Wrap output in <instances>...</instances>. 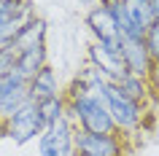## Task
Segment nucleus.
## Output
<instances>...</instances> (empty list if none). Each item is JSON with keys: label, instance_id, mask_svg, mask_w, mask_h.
I'll list each match as a JSON object with an SVG mask.
<instances>
[{"label": "nucleus", "instance_id": "nucleus-1", "mask_svg": "<svg viewBox=\"0 0 159 156\" xmlns=\"http://www.w3.org/2000/svg\"><path fill=\"white\" fill-rule=\"evenodd\" d=\"M62 94L67 100V116L78 129L94 132V135H119L116 121L105 102V94L89 91L78 78H73L67 91H62Z\"/></svg>", "mask_w": 159, "mask_h": 156}, {"label": "nucleus", "instance_id": "nucleus-2", "mask_svg": "<svg viewBox=\"0 0 159 156\" xmlns=\"http://www.w3.org/2000/svg\"><path fill=\"white\" fill-rule=\"evenodd\" d=\"M102 94H105V102H108V110L113 116V121H116V129L124 137L138 135L143 129V118L148 113V108L140 105V102H135L129 94H124V89L116 81H108V86H105Z\"/></svg>", "mask_w": 159, "mask_h": 156}, {"label": "nucleus", "instance_id": "nucleus-3", "mask_svg": "<svg viewBox=\"0 0 159 156\" xmlns=\"http://www.w3.org/2000/svg\"><path fill=\"white\" fill-rule=\"evenodd\" d=\"M46 129V121L41 116V108L35 100H30L25 108H19L16 113L11 116L8 121L0 124V132L8 140H14V145H25L30 140H38Z\"/></svg>", "mask_w": 159, "mask_h": 156}, {"label": "nucleus", "instance_id": "nucleus-4", "mask_svg": "<svg viewBox=\"0 0 159 156\" xmlns=\"http://www.w3.org/2000/svg\"><path fill=\"white\" fill-rule=\"evenodd\" d=\"M38 154L41 156H75V124L70 116H62L59 121L49 124L38 137Z\"/></svg>", "mask_w": 159, "mask_h": 156}, {"label": "nucleus", "instance_id": "nucleus-5", "mask_svg": "<svg viewBox=\"0 0 159 156\" xmlns=\"http://www.w3.org/2000/svg\"><path fill=\"white\" fill-rule=\"evenodd\" d=\"M75 154L81 156H127L124 135H94L75 127Z\"/></svg>", "mask_w": 159, "mask_h": 156}, {"label": "nucleus", "instance_id": "nucleus-6", "mask_svg": "<svg viewBox=\"0 0 159 156\" xmlns=\"http://www.w3.org/2000/svg\"><path fill=\"white\" fill-rule=\"evenodd\" d=\"M121 62H124L127 73L140 75V78L148 81L151 73H154V59L148 54L146 38H124V43H121Z\"/></svg>", "mask_w": 159, "mask_h": 156}, {"label": "nucleus", "instance_id": "nucleus-7", "mask_svg": "<svg viewBox=\"0 0 159 156\" xmlns=\"http://www.w3.org/2000/svg\"><path fill=\"white\" fill-rule=\"evenodd\" d=\"M6 81L8 83H6V91H3V97H0V124L8 121L19 108H25L27 102L33 100V94H30V81L19 78L16 73L6 75Z\"/></svg>", "mask_w": 159, "mask_h": 156}, {"label": "nucleus", "instance_id": "nucleus-8", "mask_svg": "<svg viewBox=\"0 0 159 156\" xmlns=\"http://www.w3.org/2000/svg\"><path fill=\"white\" fill-rule=\"evenodd\" d=\"M86 27H89V33L94 35V41H97V43L121 41V30H119L116 16H113L108 8H102L100 3L86 11Z\"/></svg>", "mask_w": 159, "mask_h": 156}, {"label": "nucleus", "instance_id": "nucleus-9", "mask_svg": "<svg viewBox=\"0 0 159 156\" xmlns=\"http://www.w3.org/2000/svg\"><path fill=\"white\" fill-rule=\"evenodd\" d=\"M86 49H89V62H92V65H97L102 73L111 78V81H119V78L127 73V67H124V62H121V57L111 54V51L105 49V46H100L97 41H92Z\"/></svg>", "mask_w": 159, "mask_h": 156}, {"label": "nucleus", "instance_id": "nucleus-10", "mask_svg": "<svg viewBox=\"0 0 159 156\" xmlns=\"http://www.w3.org/2000/svg\"><path fill=\"white\" fill-rule=\"evenodd\" d=\"M49 51H46V43L41 46H35V49H27V51H19V59H16V70L14 73L19 78H25V81H33L35 73L43 70V67L49 65Z\"/></svg>", "mask_w": 159, "mask_h": 156}, {"label": "nucleus", "instance_id": "nucleus-11", "mask_svg": "<svg viewBox=\"0 0 159 156\" xmlns=\"http://www.w3.org/2000/svg\"><path fill=\"white\" fill-rule=\"evenodd\" d=\"M30 94H33L35 102L62 94L59 81H57V73H54V67H51V65H46L43 70H38V73H35V78L30 81Z\"/></svg>", "mask_w": 159, "mask_h": 156}, {"label": "nucleus", "instance_id": "nucleus-12", "mask_svg": "<svg viewBox=\"0 0 159 156\" xmlns=\"http://www.w3.org/2000/svg\"><path fill=\"white\" fill-rule=\"evenodd\" d=\"M41 43H46V22H43L41 16H33L30 22H27L22 30L16 33V38H14V49L16 51H27V49H35V46H41Z\"/></svg>", "mask_w": 159, "mask_h": 156}, {"label": "nucleus", "instance_id": "nucleus-13", "mask_svg": "<svg viewBox=\"0 0 159 156\" xmlns=\"http://www.w3.org/2000/svg\"><path fill=\"white\" fill-rule=\"evenodd\" d=\"M116 83L124 89V94H129V97L135 100V102H140V105L148 108L151 97H154V89H151V83L146 81V78H140V75H132V73H124Z\"/></svg>", "mask_w": 159, "mask_h": 156}, {"label": "nucleus", "instance_id": "nucleus-14", "mask_svg": "<svg viewBox=\"0 0 159 156\" xmlns=\"http://www.w3.org/2000/svg\"><path fill=\"white\" fill-rule=\"evenodd\" d=\"M127 16L140 27L143 33H148V27L154 25V11H151V0H124Z\"/></svg>", "mask_w": 159, "mask_h": 156}, {"label": "nucleus", "instance_id": "nucleus-15", "mask_svg": "<svg viewBox=\"0 0 159 156\" xmlns=\"http://www.w3.org/2000/svg\"><path fill=\"white\" fill-rule=\"evenodd\" d=\"M38 108H41V116L43 121H46V127L54 121H59L62 116H67V100L65 94H57V97H49V100H41L38 102Z\"/></svg>", "mask_w": 159, "mask_h": 156}, {"label": "nucleus", "instance_id": "nucleus-16", "mask_svg": "<svg viewBox=\"0 0 159 156\" xmlns=\"http://www.w3.org/2000/svg\"><path fill=\"white\" fill-rule=\"evenodd\" d=\"M30 6H33L30 0H0V25L19 19Z\"/></svg>", "mask_w": 159, "mask_h": 156}, {"label": "nucleus", "instance_id": "nucleus-17", "mask_svg": "<svg viewBox=\"0 0 159 156\" xmlns=\"http://www.w3.org/2000/svg\"><path fill=\"white\" fill-rule=\"evenodd\" d=\"M146 46H148V54L154 59V65H159V19H154V25L146 33Z\"/></svg>", "mask_w": 159, "mask_h": 156}, {"label": "nucleus", "instance_id": "nucleus-18", "mask_svg": "<svg viewBox=\"0 0 159 156\" xmlns=\"http://www.w3.org/2000/svg\"><path fill=\"white\" fill-rule=\"evenodd\" d=\"M148 83H151V89H154V94H159V65H154V73H151Z\"/></svg>", "mask_w": 159, "mask_h": 156}, {"label": "nucleus", "instance_id": "nucleus-19", "mask_svg": "<svg viewBox=\"0 0 159 156\" xmlns=\"http://www.w3.org/2000/svg\"><path fill=\"white\" fill-rule=\"evenodd\" d=\"M151 11H154V19H159V0H151Z\"/></svg>", "mask_w": 159, "mask_h": 156}, {"label": "nucleus", "instance_id": "nucleus-20", "mask_svg": "<svg viewBox=\"0 0 159 156\" xmlns=\"http://www.w3.org/2000/svg\"><path fill=\"white\" fill-rule=\"evenodd\" d=\"M78 3H81V6H89V8H92V6H97L100 0H78Z\"/></svg>", "mask_w": 159, "mask_h": 156}, {"label": "nucleus", "instance_id": "nucleus-21", "mask_svg": "<svg viewBox=\"0 0 159 156\" xmlns=\"http://www.w3.org/2000/svg\"><path fill=\"white\" fill-rule=\"evenodd\" d=\"M6 83H8V81H6V75H0V97H3V91H6Z\"/></svg>", "mask_w": 159, "mask_h": 156}]
</instances>
